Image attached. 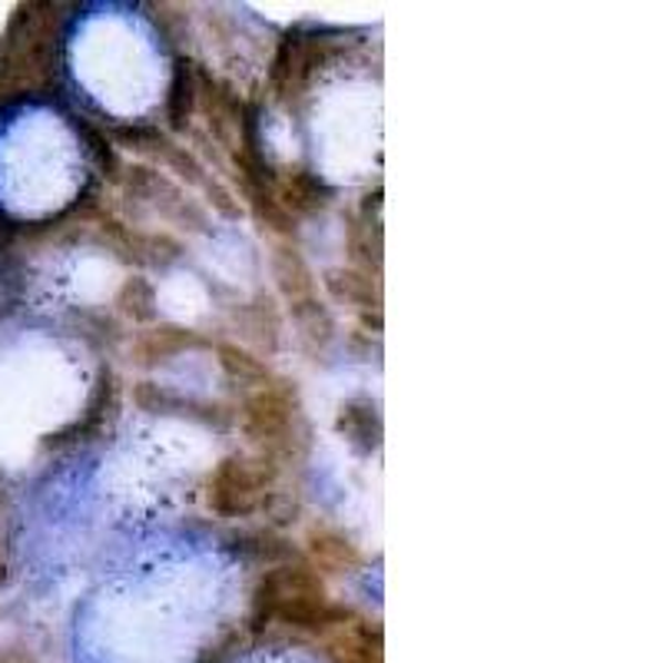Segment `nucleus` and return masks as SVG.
Here are the masks:
<instances>
[{
	"mask_svg": "<svg viewBox=\"0 0 663 663\" xmlns=\"http://www.w3.org/2000/svg\"><path fill=\"white\" fill-rule=\"evenodd\" d=\"M358 611L348 604L329 601L326 578L313 571L306 561L266 568L253 584V611L249 631L263 634L269 624H279L289 634L329 638L341 624H348Z\"/></svg>",
	"mask_w": 663,
	"mask_h": 663,
	"instance_id": "f257e3e1",
	"label": "nucleus"
},
{
	"mask_svg": "<svg viewBox=\"0 0 663 663\" xmlns=\"http://www.w3.org/2000/svg\"><path fill=\"white\" fill-rule=\"evenodd\" d=\"M116 136H120V143H123L126 150H133L136 156H143V160H150V163H156V166L176 173L186 186L200 190L203 200H210V206H213L220 216H226V220H239V216H243V206H239L236 193H233L223 180H216V176L206 170V163H200V156H196L190 146H180L173 136H166V133L156 130V126H120Z\"/></svg>",
	"mask_w": 663,
	"mask_h": 663,
	"instance_id": "f03ea898",
	"label": "nucleus"
},
{
	"mask_svg": "<svg viewBox=\"0 0 663 663\" xmlns=\"http://www.w3.org/2000/svg\"><path fill=\"white\" fill-rule=\"evenodd\" d=\"M239 428L263 458L276 461L279 455H289L293 441L303 435V405L296 385L276 375L269 385L246 391L239 405Z\"/></svg>",
	"mask_w": 663,
	"mask_h": 663,
	"instance_id": "7ed1b4c3",
	"label": "nucleus"
},
{
	"mask_svg": "<svg viewBox=\"0 0 663 663\" xmlns=\"http://www.w3.org/2000/svg\"><path fill=\"white\" fill-rule=\"evenodd\" d=\"M53 40V20L50 13H37V3L13 13L0 40V96L30 90L50 76Z\"/></svg>",
	"mask_w": 663,
	"mask_h": 663,
	"instance_id": "20e7f679",
	"label": "nucleus"
},
{
	"mask_svg": "<svg viewBox=\"0 0 663 663\" xmlns=\"http://www.w3.org/2000/svg\"><path fill=\"white\" fill-rule=\"evenodd\" d=\"M279 465L263 455H226L206 475V508L220 518H249L266 508Z\"/></svg>",
	"mask_w": 663,
	"mask_h": 663,
	"instance_id": "39448f33",
	"label": "nucleus"
},
{
	"mask_svg": "<svg viewBox=\"0 0 663 663\" xmlns=\"http://www.w3.org/2000/svg\"><path fill=\"white\" fill-rule=\"evenodd\" d=\"M338 50V40L319 30H289L286 40L279 43L273 67H269V93L276 103H299L306 96V90L313 86L316 73L332 60V53Z\"/></svg>",
	"mask_w": 663,
	"mask_h": 663,
	"instance_id": "423d86ee",
	"label": "nucleus"
},
{
	"mask_svg": "<svg viewBox=\"0 0 663 663\" xmlns=\"http://www.w3.org/2000/svg\"><path fill=\"white\" fill-rule=\"evenodd\" d=\"M126 193L140 203H150L166 223H183L196 233H206V213L186 196V190H180L166 173H160L156 166H130L126 176H120Z\"/></svg>",
	"mask_w": 663,
	"mask_h": 663,
	"instance_id": "0eeeda50",
	"label": "nucleus"
},
{
	"mask_svg": "<svg viewBox=\"0 0 663 663\" xmlns=\"http://www.w3.org/2000/svg\"><path fill=\"white\" fill-rule=\"evenodd\" d=\"M100 236L106 239V246L130 266H173L183 259V243L173 239L170 233H143V230H133L120 220H113L110 213H96L93 216Z\"/></svg>",
	"mask_w": 663,
	"mask_h": 663,
	"instance_id": "6e6552de",
	"label": "nucleus"
},
{
	"mask_svg": "<svg viewBox=\"0 0 663 663\" xmlns=\"http://www.w3.org/2000/svg\"><path fill=\"white\" fill-rule=\"evenodd\" d=\"M273 196L299 223V220L316 216L329 206L332 190L323 183V176L313 173L309 166H276Z\"/></svg>",
	"mask_w": 663,
	"mask_h": 663,
	"instance_id": "1a4fd4ad",
	"label": "nucleus"
},
{
	"mask_svg": "<svg viewBox=\"0 0 663 663\" xmlns=\"http://www.w3.org/2000/svg\"><path fill=\"white\" fill-rule=\"evenodd\" d=\"M210 345L213 341L203 332L180 326V323H160V326H150V329H143L133 338L130 358L140 368H156V365L173 361L176 355H186V351H196V348H210Z\"/></svg>",
	"mask_w": 663,
	"mask_h": 663,
	"instance_id": "9d476101",
	"label": "nucleus"
},
{
	"mask_svg": "<svg viewBox=\"0 0 663 663\" xmlns=\"http://www.w3.org/2000/svg\"><path fill=\"white\" fill-rule=\"evenodd\" d=\"M303 558L313 571H319L323 578L326 574H348V571H358L365 564V554L361 548L345 534L338 531L335 524H313L306 531V541H303Z\"/></svg>",
	"mask_w": 663,
	"mask_h": 663,
	"instance_id": "9b49d317",
	"label": "nucleus"
},
{
	"mask_svg": "<svg viewBox=\"0 0 663 663\" xmlns=\"http://www.w3.org/2000/svg\"><path fill=\"white\" fill-rule=\"evenodd\" d=\"M113 411H116V385H113V375H110V371H100V378H96V388H93V395H90V401H86L83 415H80V418H73L67 428H60V431L47 435L40 445H43V448H63V445L90 441V438H96V435H103V431H106V425H110Z\"/></svg>",
	"mask_w": 663,
	"mask_h": 663,
	"instance_id": "f8f14e48",
	"label": "nucleus"
},
{
	"mask_svg": "<svg viewBox=\"0 0 663 663\" xmlns=\"http://www.w3.org/2000/svg\"><path fill=\"white\" fill-rule=\"evenodd\" d=\"M323 286L335 303H345L355 309V316L365 326H378L381 329V286L378 279L351 269V266H332L323 273Z\"/></svg>",
	"mask_w": 663,
	"mask_h": 663,
	"instance_id": "ddd939ff",
	"label": "nucleus"
},
{
	"mask_svg": "<svg viewBox=\"0 0 663 663\" xmlns=\"http://www.w3.org/2000/svg\"><path fill=\"white\" fill-rule=\"evenodd\" d=\"M323 644L332 663H385L381 628L378 621H368L361 614H355L348 624H341L329 638H323Z\"/></svg>",
	"mask_w": 663,
	"mask_h": 663,
	"instance_id": "4468645a",
	"label": "nucleus"
},
{
	"mask_svg": "<svg viewBox=\"0 0 663 663\" xmlns=\"http://www.w3.org/2000/svg\"><path fill=\"white\" fill-rule=\"evenodd\" d=\"M269 266H273V279H276V289L286 299V306H299V303H309L319 296V279L309 269V263L303 259V253L293 246V239H279L273 246Z\"/></svg>",
	"mask_w": 663,
	"mask_h": 663,
	"instance_id": "2eb2a0df",
	"label": "nucleus"
},
{
	"mask_svg": "<svg viewBox=\"0 0 663 663\" xmlns=\"http://www.w3.org/2000/svg\"><path fill=\"white\" fill-rule=\"evenodd\" d=\"M236 326L243 332V338L259 348L263 355H276L279 351V341H283V316H279V306L273 296L266 293H256L249 303L236 306L233 313ZM256 351V355H259Z\"/></svg>",
	"mask_w": 663,
	"mask_h": 663,
	"instance_id": "dca6fc26",
	"label": "nucleus"
},
{
	"mask_svg": "<svg viewBox=\"0 0 663 663\" xmlns=\"http://www.w3.org/2000/svg\"><path fill=\"white\" fill-rule=\"evenodd\" d=\"M335 428L358 455H371L381 445V415L368 398H348L335 415Z\"/></svg>",
	"mask_w": 663,
	"mask_h": 663,
	"instance_id": "f3484780",
	"label": "nucleus"
},
{
	"mask_svg": "<svg viewBox=\"0 0 663 663\" xmlns=\"http://www.w3.org/2000/svg\"><path fill=\"white\" fill-rule=\"evenodd\" d=\"M233 551L253 564L263 568H276V564H293V561H306L303 548H296L289 538L276 534L273 528H256V531H243L233 538Z\"/></svg>",
	"mask_w": 663,
	"mask_h": 663,
	"instance_id": "a211bd4d",
	"label": "nucleus"
},
{
	"mask_svg": "<svg viewBox=\"0 0 663 663\" xmlns=\"http://www.w3.org/2000/svg\"><path fill=\"white\" fill-rule=\"evenodd\" d=\"M216 361H220L223 375H226L233 385L246 388V391L263 388V385H269V381L276 378V371L269 368V361H266L263 355L249 351V348L239 345V341H216Z\"/></svg>",
	"mask_w": 663,
	"mask_h": 663,
	"instance_id": "6ab92c4d",
	"label": "nucleus"
},
{
	"mask_svg": "<svg viewBox=\"0 0 663 663\" xmlns=\"http://www.w3.org/2000/svg\"><path fill=\"white\" fill-rule=\"evenodd\" d=\"M289 313H293V326L299 329V338L309 348V355H316V358L326 355V348L335 338V319H332L329 306L316 296L309 303L289 306Z\"/></svg>",
	"mask_w": 663,
	"mask_h": 663,
	"instance_id": "aec40b11",
	"label": "nucleus"
},
{
	"mask_svg": "<svg viewBox=\"0 0 663 663\" xmlns=\"http://www.w3.org/2000/svg\"><path fill=\"white\" fill-rule=\"evenodd\" d=\"M196 113V67L190 60H176L170 93H166V120L176 133L190 130Z\"/></svg>",
	"mask_w": 663,
	"mask_h": 663,
	"instance_id": "412c9836",
	"label": "nucleus"
},
{
	"mask_svg": "<svg viewBox=\"0 0 663 663\" xmlns=\"http://www.w3.org/2000/svg\"><path fill=\"white\" fill-rule=\"evenodd\" d=\"M113 306L123 319H130L133 326H150L156 323V289L150 279L143 276H130L123 279V286L113 296Z\"/></svg>",
	"mask_w": 663,
	"mask_h": 663,
	"instance_id": "4be33fe9",
	"label": "nucleus"
},
{
	"mask_svg": "<svg viewBox=\"0 0 663 663\" xmlns=\"http://www.w3.org/2000/svg\"><path fill=\"white\" fill-rule=\"evenodd\" d=\"M133 401H136L143 411H153V415H190V418H196L193 408H200L193 398L176 395V391H166V388H160L156 381H136V385H133Z\"/></svg>",
	"mask_w": 663,
	"mask_h": 663,
	"instance_id": "5701e85b",
	"label": "nucleus"
},
{
	"mask_svg": "<svg viewBox=\"0 0 663 663\" xmlns=\"http://www.w3.org/2000/svg\"><path fill=\"white\" fill-rule=\"evenodd\" d=\"M239 641H243V634H239V631H226L220 644H213V647H206V651H203L200 663H226L230 657H233V654H236V651H239Z\"/></svg>",
	"mask_w": 663,
	"mask_h": 663,
	"instance_id": "b1692460",
	"label": "nucleus"
},
{
	"mask_svg": "<svg viewBox=\"0 0 663 663\" xmlns=\"http://www.w3.org/2000/svg\"><path fill=\"white\" fill-rule=\"evenodd\" d=\"M27 657L23 651H17V647H7V651H0V663H20Z\"/></svg>",
	"mask_w": 663,
	"mask_h": 663,
	"instance_id": "393cba45",
	"label": "nucleus"
},
{
	"mask_svg": "<svg viewBox=\"0 0 663 663\" xmlns=\"http://www.w3.org/2000/svg\"><path fill=\"white\" fill-rule=\"evenodd\" d=\"M20 663H33V661H30V657H23V661H20Z\"/></svg>",
	"mask_w": 663,
	"mask_h": 663,
	"instance_id": "a878e982",
	"label": "nucleus"
}]
</instances>
